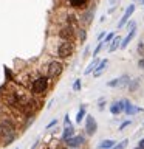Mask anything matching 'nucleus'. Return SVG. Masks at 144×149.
Wrapping results in <instances>:
<instances>
[{"instance_id": "f257e3e1", "label": "nucleus", "mask_w": 144, "mask_h": 149, "mask_svg": "<svg viewBox=\"0 0 144 149\" xmlns=\"http://www.w3.org/2000/svg\"><path fill=\"white\" fill-rule=\"evenodd\" d=\"M48 86H50V81L46 76H37L33 79V82L30 84V92L36 96H40V95H45L46 90H48Z\"/></svg>"}, {"instance_id": "f03ea898", "label": "nucleus", "mask_w": 144, "mask_h": 149, "mask_svg": "<svg viewBox=\"0 0 144 149\" xmlns=\"http://www.w3.org/2000/svg\"><path fill=\"white\" fill-rule=\"evenodd\" d=\"M64 72V64L60 61H51L46 68V78L48 79H56L59 78Z\"/></svg>"}, {"instance_id": "7ed1b4c3", "label": "nucleus", "mask_w": 144, "mask_h": 149, "mask_svg": "<svg viewBox=\"0 0 144 149\" xmlns=\"http://www.w3.org/2000/svg\"><path fill=\"white\" fill-rule=\"evenodd\" d=\"M73 51H74V44L73 42H67V40H62L59 44L57 47V51H56V54L59 56V58H70V56L73 54Z\"/></svg>"}, {"instance_id": "20e7f679", "label": "nucleus", "mask_w": 144, "mask_h": 149, "mask_svg": "<svg viewBox=\"0 0 144 149\" xmlns=\"http://www.w3.org/2000/svg\"><path fill=\"white\" fill-rule=\"evenodd\" d=\"M85 143H87L85 135L79 134V135H74L73 138H70L68 141H65V146H67L68 149H81Z\"/></svg>"}, {"instance_id": "39448f33", "label": "nucleus", "mask_w": 144, "mask_h": 149, "mask_svg": "<svg viewBox=\"0 0 144 149\" xmlns=\"http://www.w3.org/2000/svg\"><path fill=\"white\" fill-rule=\"evenodd\" d=\"M130 81H132V78H130L129 74H123V76L115 78V79H111V81H109V82H107V86H109V87H116V88H124V87L129 86Z\"/></svg>"}, {"instance_id": "423d86ee", "label": "nucleus", "mask_w": 144, "mask_h": 149, "mask_svg": "<svg viewBox=\"0 0 144 149\" xmlns=\"http://www.w3.org/2000/svg\"><path fill=\"white\" fill-rule=\"evenodd\" d=\"M98 132V121L95 120V116L87 115L85 116V134L88 137H93Z\"/></svg>"}, {"instance_id": "0eeeda50", "label": "nucleus", "mask_w": 144, "mask_h": 149, "mask_svg": "<svg viewBox=\"0 0 144 149\" xmlns=\"http://www.w3.org/2000/svg\"><path fill=\"white\" fill-rule=\"evenodd\" d=\"M59 37L62 40H67V42H71L74 39V28L73 25H65L59 30Z\"/></svg>"}, {"instance_id": "6e6552de", "label": "nucleus", "mask_w": 144, "mask_h": 149, "mask_svg": "<svg viewBox=\"0 0 144 149\" xmlns=\"http://www.w3.org/2000/svg\"><path fill=\"white\" fill-rule=\"evenodd\" d=\"M135 8H136V6H135V3H130L129 6L125 8V11H124V16L121 17V20L118 22V28H123V26L125 25V23L129 22V19L132 17V14L135 13Z\"/></svg>"}, {"instance_id": "1a4fd4ad", "label": "nucleus", "mask_w": 144, "mask_h": 149, "mask_svg": "<svg viewBox=\"0 0 144 149\" xmlns=\"http://www.w3.org/2000/svg\"><path fill=\"white\" fill-rule=\"evenodd\" d=\"M124 106H125V109H124V113L125 115H129V116H133V115H136V113H139L143 109L141 107H138V106H135V104H132L129 100H124Z\"/></svg>"}, {"instance_id": "9d476101", "label": "nucleus", "mask_w": 144, "mask_h": 149, "mask_svg": "<svg viewBox=\"0 0 144 149\" xmlns=\"http://www.w3.org/2000/svg\"><path fill=\"white\" fill-rule=\"evenodd\" d=\"M125 109V106H124V100H121V101H115V102H111L110 104V113L111 115H115V116H118L121 115L124 112Z\"/></svg>"}, {"instance_id": "9b49d317", "label": "nucleus", "mask_w": 144, "mask_h": 149, "mask_svg": "<svg viewBox=\"0 0 144 149\" xmlns=\"http://www.w3.org/2000/svg\"><path fill=\"white\" fill-rule=\"evenodd\" d=\"M107 64H109V61H107V59H101V62L98 64L96 70L93 72V78H99L101 74H102V72L107 68Z\"/></svg>"}, {"instance_id": "f8f14e48", "label": "nucleus", "mask_w": 144, "mask_h": 149, "mask_svg": "<svg viewBox=\"0 0 144 149\" xmlns=\"http://www.w3.org/2000/svg\"><path fill=\"white\" fill-rule=\"evenodd\" d=\"M74 135H76V134H74V127H73V126H70V127H64V132H62V137H60V138H62V141H68L70 138L74 137Z\"/></svg>"}, {"instance_id": "ddd939ff", "label": "nucleus", "mask_w": 144, "mask_h": 149, "mask_svg": "<svg viewBox=\"0 0 144 149\" xmlns=\"http://www.w3.org/2000/svg\"><path fill=\"white\" fill-rule=\"evenodd\" d=\"M85 116H87V110H85V106H81L79 107V110H78V113H76V124H81L84 120H85Z\"/></svg>"}, {"instance_id": "4468645a", "label": "nucleus", "mask_w": 144, "mask_h": 149, "mask_svg": "<svg viewBox=\"0 0 144 149\" xmlns=\"http://www.w3.org/2000/svg\"><path fill=\"white\" fill-rule=\"evenodd\" d=\"M121 37L119 36H115V39L111 40V44H110V47H109V53H115L118 48H121Z\"/></svg>"}, {"instance_id": "2eb2a0df", "label": "nucleus", "mask_w": 144, "mask_h": 149, "mask_svg": "<svg viewBox=\"0 0 144 149\" xmlns=\"http://www.w3.org/2000/svg\"><path fill=\"white\" fill-rule=\"evenodd\" d=\"M99 62H101V59L93 58V61L87 65V68H85V72H84V74H90V73H93V72L96 70V67H98V64H99Z\"/></svg>"}, {"instance_id": "dca6fc26", "label": "nucleus", "mask_w": 144, "mask_h": 149, "mask_svg": "<svg viewBox=\"0 0 144 149\" xmlns=\"http://www.w3.org/2000/svg\"><path fill=\"white\" fill-rule=\"evenodd\" d=\"M135 34H136V28H133L132 31H129V34H127V36L124 37V40H123V42H121V48L124 50L125 47H127V45L130 44V40H132L133 37H135Z\"/></svg>"}, {"instance_id": "f3484780", "label": "nucleus", "mask_w": 144, "mask_h": 149, "mask_svg": "<svg viewBox=\"0 0 144 149\" xmlns=\"http://www.w3.org/2000/svg\"><path fill=\"white\" fill-rule=\"evenodd\" d=\"M116 144L115 140H102V141L98 144V149H111Z\"/></svg>"}, {"instance_id": "a211bd4d", "label": "nucleus", "mask_w": 144, "mask_h": 149, "mask_svg": "<svg viewBox=\"0 0 144 149\" xmlns=\"http://www.w3.org/2000/svg\"><path fill=\"white\" fill-rule=\"evenodd\" d=\"M139 82H141V81H139L138 78L132 79V81L129 82V86H127V90H129V92H136L138 88H139Z\"/></svg>"}, {"instance_id": "6ab92c4d", "label": "nucleus", "mask_w": 144, "mask_h": 149, "mask_svg": "<svg viewBox=\"0 0 144 149\" xmlns=\"http://www.w3.org/2000/svg\"><path fill=\"white\" fill-rule=\"evenodd\" d=\"M88 0H68V3L71 5L73 8H85Z\"/></svg>"}, {"instance_id": "aec40b11", "label": "nucleus", "mask_w": 144, "mask_h": 149, "mask_svg": "<svg viewBox=\"0 0 144 149\" xmlns=\"http://www.w3.org/2000/svg\"><path fill=\"white\" fill-rule=\"evenodd\" d=\"M127 144H129V140L125 138V140H121L119 143H116L111 149H125V148H127Z\"/></svg>"}, {"instance_id": "412c9836", "label": "nucleus", "mask_w": 144, "mask_h": 149, "mask_svg": "<svg viewBox=\"0 0 144 149\" xmlns=\"http://www.w3.org/2000/svg\"><path fill=\"white\" fill-rule=\"evenodd\" d=\"M78 36H79V40H81V44H84V42L87 40V31L84 30V28H81V30L78 31Z\"/></svg>"}, {"instance_id": "4be33fe9", "label": "nucleus", "mask_w": 144, "mask_h": 149, "mask_svg": "<svg viewBox=\"0 0 144 149\" xmlns=\"http://www.w3.org/2000/svg\"><path fill=\"white\" fill-rule=\"evenodd\" d=\"M93 13H95V8H91L90 11H88V13H85V16H84V22H85V23H90L91 17L95 16V14H93Z\"/></svg>"}, {"instance_id": "5701e85b", "label": "nucleus", "mask_w": 144, "mask_h": 149, "mask_svg": "<svg viewBox=\"0 0 144 149\" xmlns=\"http://www.w3.org/2000/svg\"><path fill=\"white\" fill-rule=\"evenodd\" d=\"M81 88H82V81H81V78H78L76 81L73 82V90L74 92H79Z\"/></svg>"}, {"instance_id": "b1692460", "label": "nucleus", "mask_w": 144, "mask_h": 149, "mask_svg": "<svg viewBox=\"0 0 144 149\" xmlns=\"http://www.w3.org/2000/svg\"><path fill=\"white\" fill-rule=\"evenodd\" d=\"M115 39V33L113 31H110V33H107V36H105V39L102 40L104 44H111V40Z\"/></svg>"}, {"instance_id": "393cba45", "label": "nucleus", "mask_w": 144, "mask_h": 149, "mask_svg": "<svg viewBox=\"0 0 144 149\" xmlns=\"http://www.w3.org/2000/svg\"><path fill=\"white\" fill-rule=\"evenodd\" d=\"M102 47H104V42H99V44L96 45V48H95V51H93V58H96V56H98V54L101 53Z\"/></svg>"}, {"instance_id": "a878e982", "label": "nucleus", "mask_w": 144, "mask_h": 149, "mask_svg": "<svg viewBox=\"0 0 144 149\" xmlns=\"http://www.w3.org/2000/svg\"><path fill=\"white\" fill-rule=\"evenodd\" d=\"M70 126H73V124H71V120H70V115L67 113L64 116V127H70Z\"/></svg>"}, {"instance_id": "bb28decb", "label": "nucleus", "mask_w": 144, "mask_h": 149, "mask_svg": "<svg viewBox=\"0 0 144 149\" xmlns=\"http://www.w3.org/2000/svg\"><path fill=\"white\" fill-rule=\"evenodd\" d=\"M54 126H57V118H53V120H51L50 123L46 124V127H45V129H46V130H50V129H53Z\"/></svg>"}, {"instance_id": "cd10ccee", "label": "nucleus", "mask_w": 144, "mask_h": 149, "mask_svg": "<svg viewBox=\"0 0 144 149\" xmlns=\"http://www.w3.org/2000/svg\"><path fill=\"white\" fill-rule=\"evenodd\" d=\"M130 124H132V121H130V120H125V121H123V123L119 124V127H118V130H124V129L127 127V126H130Z\"/></svg>"}, {"instance_id": "c85d7f7f", "label": "nucleus", "mask_w": 144, "mask_h": 149, "mask_svg": "<svg viewBox=\"0 0 144 149\" xmlns=\"http://www.w3.org/2000/svg\"><path fill=\"white\" fill-rule=\"evenodd\" d=\"M104 106H105V98H99V100H98V107H99V110L104 109Z\"/></svg>"}, {"instance_id": "c756f323", "label": "nucleus", "mask_w": 144, "mask_h": 149, "mask_svg": "<svg viewBox=\"0 0 144 149\" xmlns=\"http://www.w3.org/2000/svg\"><path fill=\"white\" fill-rule=\"evenodd\" d=\"M138 53L141 54V56H144V44H139L138 45Z\"/></svg>"}, {"instance_id": "7c9ffc66", "label": "nucleus", "mask_w": 144, "mask_h": 149, "mask_svg": "<svg viewBox=\"0 0 144 149\" xmlns=\"http://www.w3.org/2000/svg\"><path fill=\"white\" fill-rule=\"evenodd\" d=\"M107 34H105V33L104 31H102V33H99V36H98V42H102V40H104V37H105Z\"/></svg>"}, {"instance_id": "2f4dec72", "label": "nucleus", "mask_w": 144, "mask_h": 149, "mask_svg": "<svg viewBox=\"0 0 144 149\" xmlns=\"http://www.w3.org/2000/svg\"><path fill=\"white\" fill-rule=\"evenodd\" d=\"M138 67L141 68V70H144V58H141V59H139V62H138Z\"/></svg>"}, {"instance_id": "473e14b6", "label": "nucleus", "mask_w": 144, "mask_h": 149, "mask_svg": "<svg viewBox=\"0 0 144 149\" xmlns=\"http://www.w3.org/2000/svg\"><path fill=\"white\" fill-rule=\"evenodd\" d=\"M88 54H90V47H85V50H84V58H87Z\"/></svg>"}, {"instance_id": "72a5a7b5", "label": "nucleus", "mask_w": 144, "mask_h": 149, "mask_svg": "<svg viewBox=\"0 0 144 149\" xmlns=\"http://www.w3.org/2000/svg\"><path fill=\"white\" fill-rule=\"evenodd\" d=\"M138 148H139V149H144V138H141V140L138 141Z\"/></svg>"}, {"instance_id": "f704fd0d", "label": "nucleus", "mask_w": 144, "mask_h": 149, "mask_svg": "<svg viewBox=\"0 0 144 149\" xmlns=\"http://www.w3.org/2000/svg\"><path fill=\"white\" fill-rule=\"evenodd\" d=\"M110 3H111V5H113V3H116V0H110Z\"/></svg>"}, {"instance_id": "c9c22d12", "label": "nucleus", "mask_w": 144, "mask_h": 149, "mask_svg": "<svg viewBox=\"0 0 144 149\" xmlns=\"http://www.w3.org/2000/svg\"><path fill=\"white\" fill-rule=\"evenodd\" d=\"M138 2H139V3H141V5H144V0H138Z\"/></svg>"}, {"instance_id": "e433bc0d", "label": "nucleus", "mask_w": 144, "mask_h": 149, "mask_svg": "<svg viewBox=\"0 0 144 149\" xmlns=\"http://www.w3.org/2000/svg\"><path fill=\"white\" fill-rule=\"evenodd\" d=\"M60 149H68V148H67V146H65V148H60Z\"/></svg>"}, {"instance_id": "4c0bfd02", "label": "nucleus", "mask_w": 144, "mask_h": 149, "mask_svg": "<svg viewBox=\"0 0 144 149\" xmlns=\"http://www.w3.org/2000/svg\"><path fill=\"white\" fill-rule=\"evenodd\" d=\"M45 149H53V148H45Z\"/></svg>"}, {"instance_id": "58836bf2", "label": "nucleus", "mask_w": 144, "mask_h": 149, "mask_svg": "<svg viewBox=\"0 0 144 149\" xmlns=\"http://www.w3.org/2000/svg\"><path fill=\"white\" fill-rule=\"evenodd\" d=\"M133 149H139V148H138V146H136V148H133Z\"/></svg>"}, {"instance_id": "ea45409f", "label": "nucleus", "mask_w": 144, "mask_h": 149, "mask_svg": "<svg viewBox=\"0 0 144 149\" xmlns=\"http://www.w3.org/2000/svg\"><path fill=\"white\" fill-rule=\"evenodd\" d=\"M0 144H2V140H0Z\"/></svg>"}, {"instance_id": "a19ab883", "label": "nucleus", "mask_w": 144, "mask_h": 149, "mask_svg": "<svg viewBox=\"0 0 144 149\" xmlns=\"http://www.w3.org/2000/svg\"><path fill=\"white\" fill-rule=\"evenodd\" d=\"M16 149H19V148H16Z\"/></svg>"}, {"instance_id": "79ce46f5", "label": "nucleus", "mask_w": 144, "mask_h": 149, "mask_svg": "<svg viewBox=\"0 0 144 149\" xmlns=\"http://www.w3.org/2000/svg\"><path fill=\"white\" fill-rule=\"evenodd\" d=\"M135 2H136V0H135Z\"/></svg>"}, {"instance_id": "37998d69", "label": "nucleus", "mask_w": 144, "mask_h": 149, "mask_svg": "<svg viewBox=\"0 0 144 149\" xmlns=\"http://www.w3.org/2000/svg\"><path fill=\"white\" fill-rule=\"evenodd\" d=\"M81 149H82V148H81Z\"/></svg>"}]
</instances>
